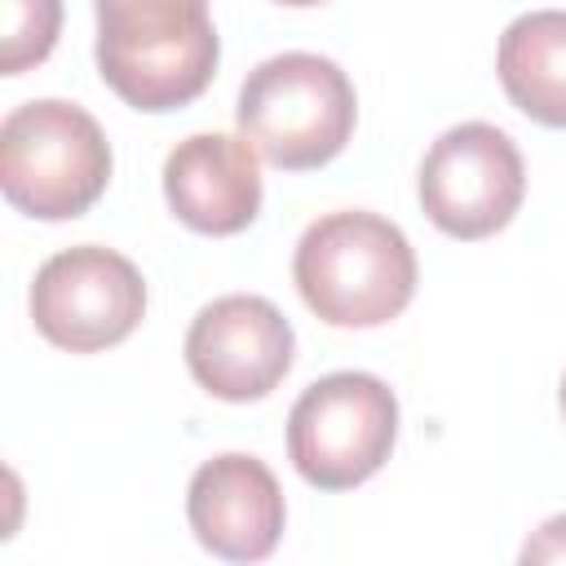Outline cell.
<instances>
[{"mask_svg":"<svg viewBox=\"0 0 566 566\" xmlns=\"http://www.w3.org/2000/svg\"><path fill=\"white\" fill-rule=\"evenodd\" d=\"M217 53L203 0H97L102 80L137 111L195 102L217 71Z\"/></svg>","mask_w":566,"mask_h":566,"instance_id":"obj_1","label":"cell"},{"mask_svg":"<svg viewBox=\"0 0 566 566\" xmlns=\"http://www.w3.org/2000/svg\"><path fill=\"white\" fill-rule=\"evenodd\" d=\"M292 279L323 323L376 327L407 310L416 292V252L407 234L376 212H327L301 234Z\"/></svg>","mask_w":566,"mask_h":566,"instance_id":"obj_2","label":"cell"},{"mask_svg":"<svg viewBox=\"0 0 566 566\" xmlns=\"http://www.w3.org/2000/svg\"><path fill=\"white\" fill-rule=\"evenodd\" d=\"M354 115L358 97L349 75L332 57L305 49H287L256 62L234 106L243 142L274 168L292 172L318 168L340 155L354 133Z\"/></svg>","mask_w":566,"mask_h":566,"instance_id":"obj_3","label":"cell"},{"mask_svg":"<svg viewBox=\"0 0 566 566\" xmlns=\"http://www.w3.org/2000/svg\"><path fill=\"white\" fill-rule=\"evenodd\" d=\"M111 177L102 124L62 97H35L0 124V186L13 208L40 221L80 217Z\"/></svg>","mask_w":566,"mask_h":566,"instance_id":"obj_4","label":"cell"},{"mask_svg":"<svg viewBox=\"0 0 566 566\" xmlns=\"http://www.w3.org/2000/svg\"><path fill=\"white\" fill-rule=\"evenodd\" d=\"M398 438V398L371 371H332L314 380L287 416V455L318 491L367 482Z\"/></svg>","mask_w":566,"mask_h":566,"instance_id":"obj_5","label":"cell"},{"mask_svg":"<svg viewBox=\"0 0 566 566\" xmlns=\"http://www.w3.org/2000/svg\"><path fill=\"white\" fill-rule=\"evenodd\" d=\"M522 190L526 168L513 137L482 119L447 128L420 164V203L451 239H486L509 226Z\"/></svg>","mask_w":566,"mask_h":566,"instance_id":"obj_6","label":"cell"},{"mask_svg":"<svg viewBox=\"0 0 566 566\" xmlns=\"http://www.w3.org/2000/svg\"><path fill=\"white\" fill-rule=\"evenodd\" d=\"M146 314V283L137 265L111 248L80 243L49 256L31 283V318L35 327L71 349L93 354L119 345Z\"/></svg>","mask_w":566,"mask_h":566,"instance_id":"obj_7","label":"cell"},{"mask_svg":"<svg viewBox=\"0 0 566 566\" xmlns=\"http://www.w3.org/2000/svg\"><path fill=\"white\" fill-rule=\"evenodd\" d=\"M296 336L274 301L252 292H230L203 305L186 332L190 376L226 402L265 398L292 367Z\"/></svg>","mask_w":566,"mask_h":566,"instance_id":"obj_8","label":"cell"},{"mask_svg":"<svg viewBox=\"0 0 566 566\" xmlns=\"http://www.w3.org/2000/svg\"><path fill=\"white\" fill-rule=\"evenodd\" d=\"M186 517L195 539L226 562H261L283 535L279 478L243 451L212 455L195 469L186 491Z\"/></svg>","mask_w":566,"mask_h":566,"instance_id":"obj_9","label":"cell"},{"mask_svg":"<svg viewBox=\"0 0 566 566\" xmlns=\"http://www.w3.org/2000/svg\"><path fill=\"white\" fill-rule=\"evenodd\" d=\"M168 208L199 234H239L261 212L256 150L230 133H190L164 159Z\"/></svg>","mask_w":566,"mask_h":566,"instance_id":"obj_10","label":"cell"},{"mask_svg":"<svg viewBox=\"0 0 566 566\" xmlns=\"http://www.w3.org/2000/svg\"><path fill=\"white\" fill-rule=\"evenodd\" d=\"M495 71L517 111L566 128V9L517 13L500 35Z\"/></svg>","mask_w":566,"mask_h":566,"instance_id":"obj_11","label":"cell"},{"mask_svg":"<svg viewBox=\"0 0 566 566\" xmlns=\"http://www.w3.org/2000/svg\"><path fill=\"white\" fill-rule=\"evenodd\" d=\"M62 4L53 0H9L4 4V71L18 75L27 62H40L53 49Z\"/></svg>","mask_w":566,"mask_h":566,"instance_id":"obj_12","label":"cell"},{"mask_svg":"<svg viewBox=\"0 0 566 566\" xmlns=\"http://www.w3.org/2000/svg\"><path fill=\"white\" fill-rule=\"evenodd\" d=\"M517 566H566V513L539 522L526 535V544L517 553Z\"/></svg>","mask_w":566,"mask_h":566,"instance_id":"obj_13","label":"cell"},{"mask_svg":"<svg viewBox=\"0 0 566 566\" xmlns=\"http://www.w3.org/2000/svg\"><path fill=\"white\" fill-rule=\"evenodd\" d=\"M562 411H566V376H562Z\"/></svg>","mask_w":566,"mask_h":566,"instance_id":"obj_14","label":"cell"}]
</instances>
